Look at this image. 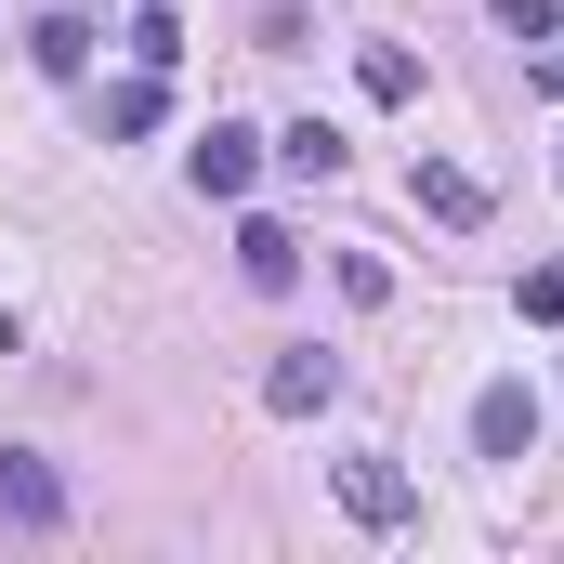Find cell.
<instances>
[{"mask_svg": "<svg viewBox=\"0 0 564 564\" xmlns=\"http://www.w3.org/2000/svg\"><path fill=\"white\" fill-rule=\"evenodd\" d=\"M408 197H421L446 237H473V224H486V171H459V158H421V171H408Z\"/></svg>", "mask_w": 564, "mask_h": 564, "instance_id": "cell-1", "label": "cell"}, {"mask_svg": "<svg viewBox=\"0 0 564 564\" xmlns=\"http://www.w3.org/2000/svg\"><path fill=\"white\" fill-rule=\"evenodd\" d=\"M473 446H486V459H525V446H539V394H525V381H486V394H473Z\"/></svg>", "mask_w": 564, "mask_h": 564, "instance_id": "cell-2", "label": "cell"}, {"mask_svg": "<svg viewBox=\"0 0 564 564\" xmlns=\"http://www.w3.org/2000/svg\"><path fill=\"white\" fill-rule=\"evenodd\" d=\"M0 512H13V525H66V473L26 459V446H0Z\"/></svg>", "mask_w": 564, "mask_h": 564, "instance_id": "cell-3", "label": "cell"}, {"mask_svg": "<svg viewBox=\"0 0 564 564\" xmlns=\"http://www.w3.org/2000/svg\"><path fill=\"white\" fill-rule=\"evenodd\" d=\"M341 512H355V525H408L421 499H408V473H394V459H341Z\"/></svg>", "mask_w": 564, "mask_h": 564, "instance_id": "cell-4", "label": "cell"}, {"mask_svg": "<svg viewBox=\"0 0 564 564\" xmlns=\"http://www.w3.org/2000/svg\"><path fill=\"white\" fill-rule=\"evenodd\" d=\"M250 171H263V144L237 132V119H210V132H197V197H250Z\"/></svg>", "mask_w": 564, "mask_h": 564, "instance_id": "cell-5", "label": "cell"}, {"mask_svg": "<svg viewBox=\"0 0 564 564\" xmlns=\"http://www.w3.org/2000/svg\"><path fill=\"white\" fill-rule=\"evenodd\" d=\"M328 394H341V368H328V355H276V368H263V408H276V421H315Z\"/></svg>", "mask_w": 564, "mask_h": 564, "instance_id": "cell-6", "label": "cell"}, {"mask_svg": "<svg viewBox=\"0 0 564 564\" xmlns=\"http://www.w3.org/2000/svg\"><path fill=\"white\" fill-rule=\"evenodd\" d=\"M237 276L250 289H302V237L289 224H237Z\"/></svg>", "mask_w": 564, "mask_h": 564, "instance_id": "cell-7", "label": "cell"}, {"mask_svg": "<svg viewBox=\"0 0 564 564\" xmlns=\"http://www.w3.org/2000/svg\"><path fill=\"white\" fill-rule=\"evenodd\" d=\"M355 79H368V106H421V53H408V40H368Z\"/></svg>", "mask_w": 564, "mask_h": 564, "instance_id": "cell-8", "label": "cell"}, {"mask_svg": "<svg viewBox=\"0 0 564 564\" xmlns=\"http://www.w3.org/2000/svg\"><path fill=\"white\" fill-rule=\"evenodd\" d=\"M26 53H40L53 79H79V66H93V13H40V26H26Z\"/></svg>", "mask_w": 564, "mask_h": 564, "instance_id": "cell-9", "label": "cell"}, {"mask_svg": "<svg viewBox=\"0 0 564 564\" xmlns=\"http://www.w3.org/2000/svg\"><path fill=\"white\" fill-rule=\"evenodd\" d=\"M158 119H171V93H158V66H144V79H119V93H106V144H132V132H158Z\"/></svg>", "mask_w": 564, "mask_h": 564, "instance_id": "cell-10", "label": "cell"}, {"mask_svg": "<svg viewBox=\"0 0 564 564\" xmlns=\"http://www.w3.org/2000/svg\"><path fill=\"white\" fill-rule=\"evenodd\" d=\"M276 158H289V171H302V184H328V171H341V158H355V144L328 132V119H302V132H289V144H276Z\"/></svg>", "mask_w": 564, "mask_h": 564, "instance_id": "cell-11", "label": "cell"}, {"mask_svg": "<svg viewBox=\"0 0 564 564\" xmlns=\"http://www.w3.org/2000/svg\"><path fill=\"white\" fill-rule=\"evenodd\" d=\"M132 53L158 66V79H171V66H184V26H171V13H132Z\"/></svg>", "mask_w": 564, "mask_h": 564, "instance_id": "cell-12", "label": "cell"}, {"mask_svg": "<svg viewBox=\"0 0 564 564\" xmlns=\"http://www.w3.org/2000/svg\"><path fill=\"white\" fill-rule=\"evenodd\" d=\"M341 302H394V263L381 250H341Z\"/></svg>", "mask_w": 564, "mask_h": 564, "instance_id": "cell-13", "label": "cell"}, {"mask_svg": "<svg viewBox=\"0 0 564 564\" xmlns=\"http://www.w3.org/2000/svg\"><path fill=\"white\" fill-rule=\"evenodd\" d=\"M486 13H499V26H512V40H552V26H564L552 0H486Z\"/></svg>", "mask_w": 564, "mask_h": 564, "instance_id": "cell-14", "label": "cell"}, {"mask_svg": "<svg viewBox=\"0 0 564 564\" xmlns=\"http://www.w3.org/2000/svg\"><path fill=\"white\" fill-rule=\"evenodd\" d=\"M539 93H564V40H552V53H539Z\"/></svg>", "mask_w": 564, "mask_h": 564, "instance_id": "cell-15", "label": "cell"}]
</instances>
